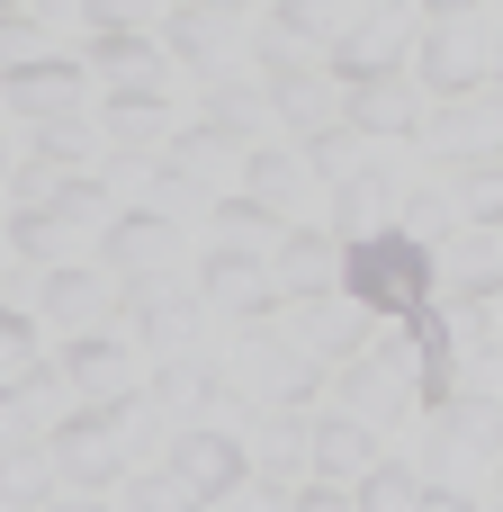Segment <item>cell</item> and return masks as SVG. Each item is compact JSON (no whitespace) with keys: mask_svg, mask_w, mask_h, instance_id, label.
Masks as SVG:
<instances>
[{"mask_svg":"<svg viewBox=\"0 0 503 512\" xmlns=\"http://www.w3.org/2000/svg\"><path fill=\"white\" fill-rule=\"evenodd\" d=\"M315 450H324V468H360V432H351V423H333Z\"/></svg>","mask_w":503,"mask_h":512,"instance_id":"cell-8","label":"cell"},{"mask_svg":"<svg viewBox=\"0 0 503 512\" xmlns=\"http://www.w3.org/2000/svg\"><path fill=\"white\" fill-rule=\"evenodd\" d=\"M207 297L234 306V315H252V306H270V279H261L252 261H225V252H216V261H207Z\"/></svg>","mask_w":503,"mask_h":512,"instance_id":"cell-2","label":"cell"},{"mask_svg":"<svg viewBox=\"0 0 503 512\" xmlns=\"http://www.w3.org/2000/svg\"><path fill=\"white\" fill-rule=\"evenodd\" d=\"M369 216H378V189H360V180H342V225H360V234H369Z\"/></svg>","mask_w":503,"mask_h":512,"instance_id":"cell-9","label":"cell"},{"mask_svg":"<svg viewBox=\"0 0 503 512\" xmlns=\"http://www.w3.org/2000/svg\"><path fill=\"white\" fill-rule=\"evenodd\" d=\"M288 279H297V288H315V279H324V252H315V243H306V252H288Z\"/></svg>","mask_w":503,"mask_h":512,"instance_id":"cell-13","label":"cell"},{"mask_svg":"<svg viewBox=\"0 0 503 512\" xmlns=\"http://www.w3.org/2000/svg\"><path fill=\"white\" fill-rule=\"evenodd\" d=\"M234 468H243L234 441H216V432H189V441H180V477H189V486H234Z\"/></svg>","mask_w":503,"mask_h":512,"instance_id":"cell-3","label":"cell"},{"mask_svg":"<svg viewBox=\"0 0 503 512\" xmlns=\"http://www.w3.org/2000/svg\"><path fill=\"white\" fill-rule=\"evenodd\" d=\"M162 252H171V225H162V216H135V225L117 234V261H162Z\"/></svg>","mask_w":503,"mask_h":512,"instance_id":"cell-5","label":"cell"},{"mask_svg":"<svg viewBox=\"0 0 503 512\" xmlns=\"http://www.w3.org/2000/svg\"><path fill=\"white\" fill-rule=\"evenodd\" d=\"M360 117H378V126H405V99H396V90H369V99H360Z\"/></svg>","mask_w":503,"mask_h":512,"instance_id":"cell-12","label":"cell"},{"mask_svg":"<svg viewBox=\"0 0 503 512\" xmlns=\"http://www.w3.org/2000/svg\"><path fill=\"white\" fill-rule=\"evenodd\" d=\"M351 288H360V306H414L423 297V261H414V243H360L351 252Z\"/></svg>","mask_w":503,"mask_h":512,"instance_id":"cell-1","label":"cell"},{"mask_svg":"<svg viewBox=\"0 0 503 512\" xmlns=\"http://www.w3.org/2000/svg\"><path fill=\"white\" fill-rule=\"evenodd\" d=\"M9 99H18V108H36V117H45V108H72V99H81V72H63V63H45V72H27V81H9Z\"/></svg>","mask_w":503,"mask_h":512,"instance_id":"cell-4","label":"cell"},{"mask_svg":"<svg viewBox=\"0 0 503 512\" xmlns=\"http://www.w3.org/2000/svg\"><path fill=\"white\" fill-rule=\"evenodd\" d=\"M90 306H99V279H72V270H63V279H54V315H90Z\"/></svg>","mask_w":503,"mask_h":512,"instance_id":"cell-7","label":"cell"},{"mask_svg":"<svg viewBox=\"0 0 503 512\" xmlns=\"http://www.w3.org/2000/svg\"><path fill=\"white\" fill-rule=\"evenodd\" d=\"M63 468H72V477H108V450H99V432H63Z\"/></svg>","mask_w":503,"mask_h":512,"instance_id":"cell-6","label":"cell"},{"mask_svg":"<svg viewBox=\"0 0 503 512\" xmlns=\"http://www.w3.org/2000/svg\"><path fill=\"white\" fill-rule=\"evenodd\" d=\"M369 504H414V477H405V468H387V477H369Z\"/></svg>","mask_w":503,"mask_h":512,"instance_id":"cell-11","label":"cell"},{"mask_svg":"<svg viewBox=\"0 0 503 512\" xmlns=\"http://www.w3.org/2000/svg\"><path fill=\"white\" fill-rule=\"evenodd\" d=\"M351 324H360V315H351V306H324V315H315V324H306V333H315V342H351Z\"/></svg>","mask_w":503,"mask_h":512,"instance_id":"cell-10","label":"cell"}]
</instances>
